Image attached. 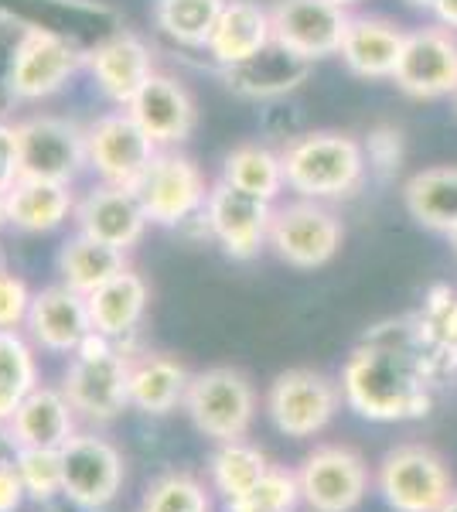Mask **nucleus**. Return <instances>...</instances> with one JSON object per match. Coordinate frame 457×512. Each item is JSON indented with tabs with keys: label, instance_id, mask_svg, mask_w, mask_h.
<instances>
[{
	"label": "nucleus",
	"instance_id": "obj_38",
	"mask_svg": "<svg viewBox=\"0 0 457 512\" xmlns=\"http://www.w3.org/2000/svg\"><path fill=\"white\" fill-rule=\"evenodd\" d=\"M14 468H18L28 499L52 502L55 495H62V451L21 448L14 451Z\"/></svg>",
	"mask_w": 457,
	"mask_h": 512
},
{
	"label": "nucleus",
	"instance_id": "obj_28",
	"mask_svg": "<svg viewBox=\"0 0 457 512\" xmlns=\"http://www.w3.org/2000/svg\"><path fill=\"white\" fill-rule=\"evenodd\" d=\"M4 205L7 222L14 229H21V233H52L76 209V198H72L69 185H62V181L21 175L11 192L4 195Z\"/></svg>",
	"mask_w": 457,
	"mask_h": 512
},
{
	"label": "nucleus",
	"instance_id": "obj_48",
	"mask_svg": "<svg viewBox=\"0 0 457 512\" xmlns=\"http://www.w3.org/2000/svg\"><path fill=\"white\" fill-rule=\"evenodd\" d=\"M451 246H454V253H457V229H454V233H451Z\"/></svg>",
	"mask_w": 457,
	"mask_h": 512
},
{
	"label": "nucleus",
	"instance_id": "obj_19",
	"mask_svg": "<svg viewBox=\"0 0 457 512\" xmlns=\"http://www.w3.org/2000/svg\"><path fill=\"white\" fill-rule=\"evenodd\" d=\"M76 222H79V233L93 236L106 246H116L123 253L130 246H137L144 229L151 226L137 188H120V185L93 188L76 205Z\"/></svg>",
	"mask_w": 457,
	"mask_h": 512
},
{
	"label": "nucleus",
	"instance_id": "obj_7",
	"mask_svg": "<svg viewBox=\"0 0 457 512\" xmlns=\"http://www.w3.org/2000/svg\"><path fill=\"white\" fill-rule=\"evenodd\" d=\"M345 226L324 202L297 198L287 205H273L270 250L297 270H318L342 250Z\"/></svg>",
	"mask_w": 457,
	"mask_h": 512
},
{
	"label": "nucleus",
	"instance_id": "obj_35",
	"mask_svg": "<svg viewBox=\"0 0 457 512\" xmlns=\"http://www.w3.org/2000/svg\"><path fill=\"white\" fill-rule=\"evenodd\" d=\"M226 0H157L154 21L168 38L185 48H209Z\"/></svg>",
	"mask_w": 457,
	"mask_h": 512
},
{
	"label": "nucleus",
	"instance_id": "obj_17",
	"mask_svg": "<svg viewBox=\"0 0 457 512\" xmlns=\"http://www.w3.org/2000/svg\"><path fill=\"white\" fill-rule=\"evenodd\" d=\"M24 325H28V335L35 338V345L55 355H72L93 335L86 294L72 291L69 284L45 287V291L31 297V311Z\"/></svg>",
	"mask_w": 457,
	"mask_h": 512
},
{
	"label": "nucleus",
	"instance_id": "obj_25",
	"mask_svg": "<svg viewBox=\"0 0 457 512\" xmlns=\"http://www.w3.org/2000/svg\"><path fill=\"white\" fill-rule=\"evenodd\" d=\"M273 45V18L270 7H263L260 0H226L222 18L215 24L209 55L226 69V65H239L253 59L256 52H263Z\"/></svg>",
	"mask_w": 457,
	"mask_h": 512
},
{
	"label": "nucleus",
	"instance_id": "obj_41",
	"mask_svg": "<svg viewBox=\"0 0 457 512\" xmlns=\"http://www.w3.org/2000/svg\"><path fill=\"white\" fill-rule=\"evenodd\" d=\"M24 175L21 168V134L7 120H0V195L14 188V181Z\"/></svg>",
	"mask_w": 457,
	"mask_h": 512
},
{
	"label": "nucleus",
	"instance_id": "obj_22",
	"mask_svg": "<svg viewBox=\"0 0 457 512\" xmlns=\"http://www.w3.org/2000/svg\"><path fill=\"white\" fill-rule=\"evenodd\" d=\"M86 65L93 72L99 93L110 103L123 106V110L144 89V82L154 76L151 48L130 31H116L113 38H106L93 52H86Z\"/></svg>",
	"mask_w": 457,
	"mask_h": 512
},
{
	"label": "nucleus",
	"instance_id": "obj_39",
	"mask_svg": "<svg viewBox=\"0 0 457 512\" xmlns=\"http://www.w3.org/2000/svg\"><path fill=\"white\" fill-rule=\"evenodd\" d=\"M24 35H28L24 24L0 14V120L11 117L14 106L21 103L18 89H14V69H18V52Z\"/></svg>",
	"mask_w": 457,
	"mask_h": 512
},
{
	"label": "nucleus",
	"instance_id": "obj_3",
	"mask_svg": "<svg viewBox=\"0 0 457 512\" xmlns=\"http://www.w3.org/2000/svg\"><path fill=\"white\" fill-rule=\"evenodd\" d=\"M130 359L123 342L103 335H89L72 352L62 379V393L72 410L93 424H110L130 407Z\"/></svg>",
	"mask_w": 457,
	"mask_h": 512
},
{
	"label": "nucleus",
	"instance_id": "obj_4",
	"mask_svg": "<svg viewBox=\"0 0 457 512\" xmlns=\"http://www.w3.org/2000/svg\"><path fill=\"white\" fill-rule=\"evenodd\" d=\"M376 492L393 512H437L451 499L454 475L430 444H396L376 468Z\"/></svg>",
	"mask_w": 457,
	"mask_h": 512
},
{
	"label": "nucleus",
	"instance_id": "obj_30",
	"mask_svg": "<svg viewBox=\"0 0 457 512\" xmlns=\"http://www.w3.org/2000/svg\"><path fill=\"white\" fill-rule=\"evenodd\" d=\"M120 270H127V256L116 246H106L99 239L79 233L58 253V274L65 284L79 294H93L96 287H103L106 280H113Z\"/></svg>",
	"mask_w": 457,
	"mask_h": 512
},
{
	"label": "nucleus",
	"instance_id": "obj_47",
	"mask_svg": "<svg viewBox=\"0 0 457 512\" xmlns=\"http://www.w3.org/2000/svg\"><path fill=\"white\" fill-rule=\"evenodd\" d=\"M335 4H342V7H355L359 0H335Z\"/></svg>",
	"mask_w": 457,
	"mask_h": 512
},
{
	"label": "nucleus",
	"instance_id": "obj_15",
	"mask_svg": "<svg viewBox=\"0 0 457 512\" xmlns=\"http://www.w3.org/2000/svg\"><path fill=\"white\" fill-rule=\"evenodd\" d=\"M273 41L307 62L338 55L345 28L352 21L348 7L335 0H277L270 7Z\"/></svg>",
	"mask_w": 457,
	"mask_h": 512
},
{
	"label": "nucleus",
	"instance_id": "obj_6",
	"mask_svg": "<svg viewBox=\"0 0 457 512\" xmlns=\"http://www.w3.org/2000/svg\"><path fill=\"white\" fill-rule=\"evenodd\" d=\"M267 417L284 437L307 441L328 431L338 417L345 396L342 386L318 369H287L270 383L267 390Z\"/></svg>",
	"mask_w": 457,
	"mask_h": 512
},
{
	"label": "nucleus",
	"instance_id": "obj_27",
	"mask_svg": "<svg viewBox=\"0 0 457 512\" xmlns=\"http://www.w3.org/2000/svg\"><path fill=\"white\" fill-rule=\"evenodd\" d=\"M191 373L178 359L161 352H140L130 359V407L151 417H168L185 407Z\"/></svg>",
	"mask_w": 457,
	"mask_h": 512
},
{
	"label": "nucleus",
	"instance_id": "obj_26",
	"mask_svg": "<svg viewBox=\"0 0 457 512\" xmlns=\"http://www.w3.org/2000/svg\"><path fill=\"white\" fill-rule=\"evenodd\" d=\"M147 301H151V287L147 280L134 274V270H120L113 280H106L103 287H96L93 294H86L89 318H93V332L113 342L134 335V328L147 315Z\"/></svg>",
	"mask_w": 457,
	"mask_h": 512
},
{
	"label": "nucleus",
	"instance_id": "obj_40",
	"mask_svg": "<svg viewBox=\"0 0 457 512\" xmlns=\"http://www.w3.org/2000/svg\"><path fill=\"white\" fill-rule=\"evenodd\" d=\"M31 294L28 284L21 277H14L7 270V263L0 260V328H18L28 321L31 311Z\"/></svg>",
	"mask_w": 457,
	"mask_h": 512
},
{
	"label": "nucleus",
	"instance_id": "obj_8",
	"mask_svg": "<svg viewBox=\"0 0 457 512\" xmlns=\"http://www.w3.org/2000/svg\"><path fill=\"white\" fill-rule=\"evenodd\" d=\"M301 502L311 512H355L369 495L372 475L359 451L345 444H321L297 468Z\"/></svg>",
	"mask_w": 457,
	"mask_h": 512
},
{
	"label": "nucleus",
	"instance_id": "obj_43",
	"mask_svg": "<svg viewBox=\"0 0 457 512\" xmlns=\"http://www.w3.org/2000/svg\"><path fill=\"white\" fill-rule=\"evenodd\" d=\"M434 14L440 18V24H447V28L457 31V0H437Z\"/></svg>",
	"mask_w": 457,
	"mask_h": 512
},
{
	"label": "nucleus",
	"instance_id": "obj_31",
	"mask_svg": "<svg viewBox=\"0 0 457 512\" xmlns=\"http://www.w3.org/2000/svg\"><path fill=\"white\" fill-rule=\"evenodd\" d=\"M417 318L423 349L434 359L437 373H457V291L447 284L430 287Z\"/></svg>",
	"mask_w": 457,
	"mask_h": 512
},
{
	"label": "nucleus",
	"instance_id": "obj_49",
	"mask_svg": "<svg viewBox=\"0 0 457 512\" xmlns=\"http://www.w3.org/2000/svg\"><path fill=\"white\" fill-rule=\"evenodd\" d=\"M454 99H457V93H454Z\"/></svg>",
	"mask_w": 457,
	"mask_h": 512
},
{
	"label": "nucleus",
	"instance_id": "obj_9",
	"mask_svg": "<svg viewBox=\"0 0 457 512\" xmlns=\"http://www.w3.org/2000/svg\"><path fill=\"white\" fill-rule=\"evenodd\" d=\"M86 147L89 164L103 178V185L120 188H137L161 154V147L147 137V130L127 110H113L99 117L93 127H86Z\"/></svg>",
	"mask_w": 457,
	"mask_h": 512
},
{
	"label": "nucleus",
	"instance_id": "obj_37",
	"mask_svg": "<svg viewBox=\"0 0 457 512\" xmlns=\"http://www.w3.org/2000/svg\"><path fill=\"white\" fill-rule=\"evenodd\" d=\"M301 506V478L290 468H273L246 495L226 502V512H294Z\"/></svg>",
	"mask_w": 457,
	"mask_h": 512
},
{
	"label": "nucleus",
	"instance_id": "obj_18",
	"mask_svg": "<svg viewBox=\"0 0 457 512\" xmlns=\"http://www.w3.org/2000/svg\"><path fill=\"white\" fill-rule=\"evenodd\" d=\"M0 431H4V441L14 451L21 448L62 451L76 437V410H72L69 396L62 390L38 383Z\"/></svg>",
	"mask_w": 457,
	"mask_h": 512
},
{
	"label": "nucleus",
	"instance_id": "obj_32",
	"mask_svg": "<svg viewBox=\"0 0 457 512\" xmlns=\"http://www.w3.org/2000/svg\"><path fill=\"white\" fill-rule=\"evenodd\" d=\"M38 386L35 349L18 328H0V427Z\"/></svg>",
	"mask_w": 457,
	"mask_h": 512
},
{
	"label": "nucleus",
	"instance_id": "obj_46",
	"mask_svg": "<svg viewBox=\"0 0 457 512\" xmlns=\"http://www.w3.org/2000/svg\"><path fill=\"white\" fill-rule=\"evenodd\" d=\"M0 222H7V205H4V195H0Z\"/></svg>",
	"mask_w": 457,
	"mask_h": 512
},
{
	"label": "nucleus",
	"instance_id": "obj_44",
	"mask_svg": "<svg viewBox=\"0 0 457 512\" xmlns=\"http://www.w3.org/2000/svg\"><path fill=\"white\" fill-rule=\"evenodd\" d=\"M410 7H417V11H434L437 7V0H406Z\"/></svg>",
	"mask_w": 457,
	"mask_h": 512
},
{
	"label": "nucleus",
	"instance_id": "obj_24",
	"mask_svg": "<svg viewBox=\"0 0 457 512\" xmlns=\"http://www.w3.org/2000/svg\"><path fill=\"white\" fill-rule=\"evenodd\" d=\"M307 76H311V62L301 59V55H294L290 48L277 45V41L263 48V52H256L253 59L222 69L226 86L243 99L287 96V93H294Z\"/></svg>",
	"mask_w": 457,
	"mask_h": 512
},
{
	"label": "nucleus",
	"instance_id": "obj_36",
	"mask_svg": "<svg viewBox=\"0 0 457 512\" xmlns=\"http://www.w3.org/2000/svg\"><path fill=\"white\" fill-rule=\"evenodd\" d=\"M140 512H212V495L191 472H164L147 485Z\"/></svg>",
	"mask_w": 457,
	"mask_h": 512
},
{
	"label": "nucleus",
	"instance_id": "obj_45",
	"mask_svg": "<svg viewBox=\"0 0 457 512\" xmlns=\"http://www.w3.org/2000/svg\"><path fill=\"white\" fill-rule=\"evenodd\" d=\"M437 512H457V489L451 492V499H447V502H444V506H440Z\"/></svg>",
	"mask_w": 457,
	"mask_h": 512
},
{
	"label": "nucleus",
	"instance_id": "obj_29",
	"mask_svg": "<svg viewBox=\"0 0 457 512\" xmlns=\"http://www.w3.org/2000/svg\"><path fill=\"white\" fill-rule=\"evenodd\" d=\"M403 202L413 222L430 233L451 236L457 229V164L417 171L403 188Z\"/></svg>",
	"mask_w": 457,
	"mask_h": 512
},
{
	"label": "nucleus",
	"instance_id": "obj_12",
	"mask_svg": "<svg viewBox=\"0 0 457 512\" xmlns=\"http://www.w3.org/2000/svg\"><path fill=\"white\" fill-rule=\"evenodd\" d=\"M205 233H212L222 253L232 260H253L263 246H270L273 202L260 195H249L243 188H232L226 181L209 188L205 198Z\"/></svg>",
	"mask_w": 457,
	"mask_h": 512
},
{
	"label": "nucleus",
	"instance_id": "obj_23",
	"mask_svg": "<svg viewBox=\"0 0 457 512\" xmlns=\"http://www.w3.org/2000/svg\"><path fill=\"white\" fill-rule=\"evenodd\" d=\"M406 45V28L389 18H372V14H352L342 38L345 69L359 79H393Z\"/></svg>",
	"mask_w": 457,
	"mask_h": 512
},
{
	"label": "nucleus",
	"instance_id": "obj_21",
	"mask_svg": "<svg viewBox=\"0 0 457 512\" xmlns=\"http://www.w3.org/2000/svg\"><path fill=\"white\" fill-rule=\"evenodd\" d=\"M86 65V52L79 45L55 35H41V31H28L18 52V69H14V89L21 99L35 103V99H48L65 86L76 72Z\"/></svg>",
	"mask_w": 457,
	"mask_h": 512
},
{
	"label": "nucleus",
	"instance_id": "obj_10",
	"mask_svg": "<svg viewBox=\"0 0 457 512\" xmlns=\"http://www.w3.org/2000/svg\"><path fill=\"white\" fill-rule=\"evenodd\" d=\"M0 14L24 24L28 31L65 38L82 52H93L120 28V14L96 0H0Z\"/></svg>",
	"mask_w": 457,
	"mask_h": 512
},
{
	"label": "nucleus",
	"instance_id": "obj_1",
	"mask_svg": "<svg viewBox=\"0 0 457 512\" xmlns=\"http://www.w3.org/2000/svg\"><path fill=\"white\" fill-rule=\"evenodd\" d=\"M437 366L423 349L417 318L379 325L342 366V396L352 414L372 424L420 420L434 407Z\"/></svg>",
	"mask_w": 457,
	"mask_h": 512
},
{
	"label": "nucleus",
	"instance_id": "obj_34",
	"mask_svg": "<svg viewBox=\"0 0 457 512\" xmlns=\"http://www.w3.org/2000/svg\"><path fill=\"white\" fill-rule=\"evenodd\" d=\"M267 472H270V458L256 448V444H249L246 437H243V441L219 444V448L212 451V458H209L212 489L219 492L226 502L246 495Z\"/></svg>",
	"mask_w": 457,
	"mask_h": 512
},
{
	"label": "nucleus",
	"instance_id": "obj_20",
	"mask_svg": "<svg viewBox=\"0 0 457 512\" xmlns=\"http://www.w3.org/2000/svg\"><path fill=\"white\" fill-rule=\"evenodd\" d=\"M127 113L147 130V137H151L157 147L185 144L198 123V110H195L191 93L178 79L161 76V72H154V76L144 82V89L130 99Z\"/></svg>",
	"mask_w": 457,
	"mask_h": 512
},
{
	"label": "nucleus",
	"instance_id": "obj_11",
	"mask_svg": "<svg viewBox=\"0 0 457 512\" xmlns=\"http://www.w3.org/2000/svg\"><path fill=\"white\" fill-rule=\"evenodd\" d=\"M123 454L106 437L76 434L62 448V495L82 512H103L123 489Z\"/></svg>",
	"mask_w": 457,
	"mask_h": 512
},
{
	"label": "nucleus",
	"instance_id": "obj_33",
	"mask_svg": "<svg viewBox=\"0 0 457 512\" xmlns=\"http://www.w3.org/2000/svg\"><path fill=\"white\" fill-rule=\"evenodd\" d=\"M232 188H243L249 195H260L267 202H277V195L287 188L284 161L277 151L263 144H239L222 164V178Z\"/></svg>",
	"mask_w": 457,
	"mask_h": 512
},
{
	"label": "nucleus",
	"instance_id": "obj_14",
	"mask_svg": "<svg viewBox=\"0 0 457 512\" xmlns=\"http://www.w3.org/2000/svg\"><path fill=\"white\" fill-rule=\"evenodd\" d=\"M137 195L154 226H185L188 219L205 212L209 185H205V175L191 158L161 151L144 181L137 185Z\"/></svg>",
	"mask_w": 457,
	"mask_h": 512
},
{
	"label": "nucleus",
	"instance_id": "obj_13",
	"mask_svg": "<svg viewBox=\"0 0 457 512\" xmlns=\"http://www.w3.org/2000/svg\"><path fill=\"white\" fill-rule=\"evenodd\" d=\"M396 89L413 99H444L457 93V31L447 24L406 31L396 65Z\"/></svg>",
	"mask_w": 457,
	"mask_h": 512
},
{
	"label": "nucleus",
	"instance_id": "obj_2",
	"mask_svg": "<svg viewBox=\"0 0 457 512\" xmlns=\"http://www.w3.org/2000/svg\"><path fill=\"white\" fill-rule=\"evenodd\" d=\"M287 188L314 202H335L359 192L369 171L365 144L338 130H311L280 151Z\"/></svg>",
	"mask_w": 457,
	"mask_h": 512
},
{
	"label": "nucleus",
	"instance_id": "obj_42",
	"mask_svg": "<svg viewBox=\"0 0 457 512\" xmlns=\"http://www.w3.org/2000/svg\"><path fill=\"white\" fill-rule=\"evenodd\" d=\"M28 499L14 461H0V512H18Z\"/></svg>",
	"mask_w": 457,
	"mask_h": 512
},
{
	"label": "nucleus",
	"instance_id": "obj_16",
	"mask_svg": "<svg viewBox=\"0 0 457 512\" xmlns=\"http://www.w3.org/2000/svg\"><path fill=\"white\" fill-rule=\"evenodd\" d=\"M21 134V168L28 178L62 181L72 185V178L89 164L86 130L58 117H31L18 123Z\"/></svg>",
	"mask_w": 457,
	"mask_h": 512
},
{
	"label": "nucleus",
	"instance_id": "obj_5",
	"mask_svg": "<svg viewBox=\"0 0 457 512\" xmlns=\"http://www.w3.org/2000/svg\"><path fill=\"white\" fill-rule=\"evenodd\" d=\"M185 414L195 424V431L215 444L243 441L256 420V390L239 369L212 366L191 376Z\"/></svg>",
	"mask_w": 457,
	"mask_h": 512
}]
</instances>
